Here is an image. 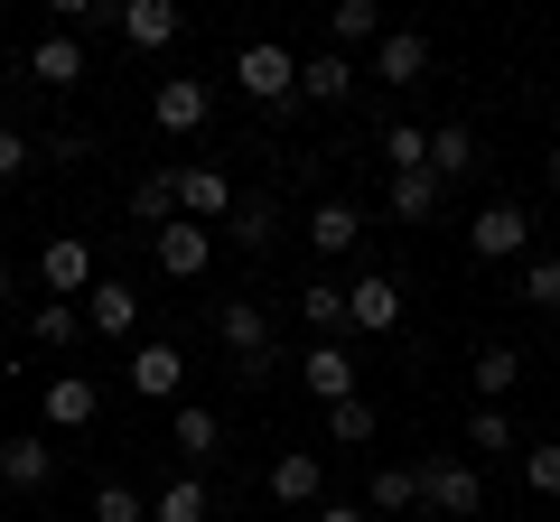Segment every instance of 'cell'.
Masks as SVG:
<instances>
[{"label": "cell", "mask_w": 560, "mask_h": 522, "mask_svg": "<svg viewBox=\"0 0 560 522\" xmlns=\"http://www.w3.org/2000/svg\"><path fill=\"white\" fill-rule=\"evenodd\" d=\"M234 197H243V187L224 178L215 159H206V168H178V215H187V224H224V215H234Z\"/></svg>", "instance_id": "17"}, {"label": "cell", "mask_w": 560, "mask_h": 522, "mask_svg": "<svg viewBox=\"0 0 560 522\" xmlns=\"http://www.w3.org/2000/svg\"><path fill=\"white\" fill-rule=\"evenodd\" d=\"M131 215L160 234V224H178V168H150V178L131 187Z\"/></svg>", "instance_id": "30"}, {"label": "cell", "mask_w": 560, "mask_h": 522, "mask_svg": "<svg viewBox=\"0 0 560 522\" xmlns=\"http://www.w3.org/2000/svg\"><path fill=\"white\" fill-rule=\"evenodd\" d=\"M215 336L234 345V364H261V355H271V308H261V299H224L215 308Z\"/></svg>", "instance_id": "19"}, {"label": "cell", "mask_w": 560, "mask_h": 522, "mask_svg": "<svg viewBox=\"0 0 560 522\" xmlns=\"http://www.w3.org/2000/svg\"><path fill=\"white\" fill-rule=\"evenodd\" d=\"M150 252H160V281H206V261H215V224H160L150 234Z\"/></svg>", "instance_id": "9"}, {"label": "cell", "mask_w": 560, "mask_h": 522, "mask_svg": "<svg viewBox=\"0 0 560 522\" xmlns=\"http://www.w3.org/2000/svg\"><path fill=\"white\" fill-rule=\"evenodd\" d=\"M94 420H103V382L57 364V373L38 382V429H47V439H75V429H94Z\"/></svg>", "instance_id": "3"}, {"label": "cell", "mask_w": 560, "mask_h": 522, "mask_svg": "<svg viewBox=\"0 0 560 522\" xmlns=\"http://www.w3.org/2000/svg\"><path fill=\"white\" fill-rule=\"evenodd\" d=\"M75 308H84V336H113V345H131V327H140V308H150V299H140L131 281H94Z\"/></svg>", "instance_id": "11"}, {"label": "cell", "mask_w": 560, "mask_h": 522, "mask_svg": "<svg viewBox=\"0 0 560 522\" xmlns=\"http://www.w3.org/2000/svg\"><path fill=\"white\" fill-rule=\"evenodd\" d=\"M94 522H150V495L121 485V476H103V485H94Z\"/></svg>", "instance_id": "35"}, {"label": "cell", "mask_w": 560, "mask_h": 522, "mask_svg": "<svg viewBox=\"0 0 560 522\" xmlns=\"http://www.w3.org/2000/svg\"><path fill=\"white\" fill-rule=\"evenodd\" d=\"M187 10L178 0H121V47H140V57H160V47H178Z\"/></svg>", "instance_id": "16"}, {"label": "cell", "mask_w": 560, "mask_h": 522, "mask_svg": "<svg viewBox=\"0 0 560 522\" xmlns=\"http://www.w3.org/2000/svg\"><path fill=\"white\" fill-rule=\"evenodd\" d=\"M514 299H523V308H541V318H560V252H533V261H523Z\"/></svg>", "instance_id": "32"}, {"label": "cell", "mask_w": 560, "mask_h": 522, "mask_svg": "<svg viewBox=\"0 0 560 522\" xmlns=\"http://www.w3.org/2000/svg\"><path fill=\"white\" fill-rule=\"evenodd\" d=\"M420 503H430L440 522H477V513H486L477 458H420Z\"/></svg>", "instance_id": "4"}, {"label": "cell", "mask_w": 560, "mask_h": 522, "mask_svg": "<svg viewBox=\"0 0 560 522\" xmlns=\"http://www.w3.org/2000/svg\"><path fill=\"white\" fill-rule=\"evenodd\" d=\"M374 429H383V411L364 402V392H355V402H337V411H327V439H337V448H374Z\"/></svg>", "instance_id": "33"}, {"label": "cell", "mask_w": 560, "mask_h": 522, "mask_svg": "<svg viewBox=\"0 0 560 522\" xmlns=\"http://www.w3.org/2000/svg\"><path fill=\"white\" fill-rule=\"evenodd\" d=\"M364 75H374V84H420V75H430V38H420V28H383V47H374Z\"/></svg>", "instance_id": "21"}, {"label": "cell", "mask_w": 560, "mask_h": 522, "mask_svg": "<svg viewBox=\"0 0 560 522\" xmlns=\"http://www.w3.org/2000/svg\"><path fill=\"white\" fill-rule=\"evenodd\" d=\"M523 485H533V495H560V439H533V448H523Z\"/></svg>", "instance_id": "37"}, {"label": "cell", "mask_w": 560, "mask_h": 522, "mask_svg": "<svg viewBox=\"0 0 560 522\" xmlns=\"http://www.w3.org/2000/svg\"><path fill=\"white\" fill-rule=\"evenodd\" d=\"M20 75H28V84H47V94H75V84H84V38L47 28V38L20 57Z\"/></svg>", "instance_id": "13"}, {"label": "cell", "mask_w": 560, "mask_h": 522, "mask_svg": "<svg viewBox=\"0 0 560 522\" xmlns=\"http://www.w3.org/2000/svg\"><path fill=\"white\" fill-rule=\"evenodd\" d=\"M300 327H308L318 345H346V336H355V327H346V281H308V289H300Z\"/></svg>", "instance_id": "22"}, {"label": "cell", "mask_w": 560, "mask_h": 522, "mask_svg": "<svg viewBox=\"0 0 560 522\" xmlns=\"http://www.w3.org/2000/svg\"><path fill=\"white\" fill-rule=\"evenodd\" d=\"M0 485H10V495L57 485V439H47V429H10V439H0Z\"/></svg>", "instance_id": "7"}, {"label": "cell", "mask_w": 560, "mask_h": 522, "mask_svg": "<svg viewBox=\"0 0 560 522\" xmlns=\"http://www.w3.org/2000/svg\"><path fill=\"white\" fill-rule=\"evenodd\" d=\"M28 159H38V141H28L20 121H0V187L20 178V168H28Z\"/></svg>", "instance_id": "38"}, {"label": "cell", "mask_w": 560, "mask_h": 522, "mask_svg": "<svg viewBox=\"0 0 560 522\" xmlns=\"http://www.w3.org/2000/svg\"><path fill=\"white\" fill-rule=\"evenodd\" d=\"M467 252L477 261H533V205L523 197H486L467 215Z\"/></svg>", "instance_id": "2"}, {"label": "cell", "mask_w": 560, "mask_h": 522, "mask_svg": "<svg viewBox=\"0 0 560 522\" xmlns=\"http://www.w3.org/2000/svg\"><path fill=\"white\" fill-rule=\"evenodd\" d=\"M393 178H411V168H430V131L420 121H383V150H374Z\"/></svg>", "instance_id": "29"}, {"label": "cell", "mask_w": 560, "mask_h": 522, "mask_svg": "<svg viewBox=\"0 0 560 522\" xmlns=\"http://www.w3.org/2000/svg\"><path fill=\"white\" fill-rule=\"evenodd\" d=\"M467 382H477V411H504V392L523 382V355L514 345H486V355L467 364Z\"/></svg>", "instance_id": "26"}, {"label": "cell", "mask_w": 560, "mask_h": 522, "mask_svg": "<svg viewBox=\"0 0 560 522\" xmlns=\"http://www.w3.org/2000/svg\"><path fill=\"white\" fill-rule=\"evenodd\" d=\"M440 197H448V187L430 178V168H411V178H393V197H383V205H393L401 224H430V215H440Z\"/></svg>", "instance_id": "31"}, {"label": "cell", "mask_w": 560, "mask_h": 522, "mask_svg": "<svg viewBox=\"0 0 560 522\" xmlns=\"http://www.w3.org/2000/svg\"><path fill=\"white\" fill-rule=\"evenodd\" d=\"M168 448H178V466L197 476V466H215V448H224V420L206 402H178L168 411Z\"/></svg>", "instance_id": "18"}, {"label": "cell", "mask_w": 560, "mask_h": 522, "mask_svg": "<svg viewBox=\"0 0 560 522\" xmlns=\"http://www.w3.org/2000/svg\"><path fill=\"white\" fill-rule=\"evenodd\" d=\"M150 121H160L168 141L206 131V121H215V84H206V75H160V94H150Z\"/></svg>", "instance_id": "6"}, {"label": "cell", "mask_w": 560, "mask_h": 522, "mask_svg": "<svg viewBox=\"0 0 560 522\" xmlns=\"http://www.w3.org/2000/svg\"><path fill=\"white\" fill-rule=\"evenodd\" d=\"M271 234H280V205H271V197H234L224 242H234V252H271Z\"/></svg>", "instance_id": "27"}, {"label": "cell", "mask_w": 560, "mask_h": 522, "mask_svg": "<svg viewBox=\"0 0 560 522\" xmlns=\"http://www.w3.org/2000/svg\"><path fill=\"white\" fill-rule=\"evenodd\" d=\"M541 168H551V187H560V141H551V159H541Z\"/></svg>", "instance_id": "41"}, {"label": "cell", "mask_w": 560, "mask_h": 522, "mask_svg": "<svg viewBox=\"0 0 560 522\" xmlns=\"http://www.w3.org/2000/svg\"><path fill=\"white\" fill-rule=\"evenodd\" d=\"M38 281H47V299H84V289L103 281V271H94V242L47 234V242H38Z\"/></svg>", "instance_id": "8"}, {"label": "cell", "mask_w": 560, "mask_h": 522, "mask_svg": "<svg viewBox=\"0 0 560 522\" xmlns=\"http://www.w3.org/2000/svg\"><path fill=\"white\" fill-rule=\"evenodd\" d=\"M28 345H47V355L66 364V345H84V308L75 299H38L28 308Z\"/></svg>", "instance_id": "24"}, {"label": "cell", "mask_w": 560, "mask_h": 522, "mask_svg": "<svg viewBox=\"0 0 560 522\" xmlns=\"http://www.w3.org/2000/svg\"><path fill=\"white\" fill-rule=\"evenodd\" d=\"M308 252H318V261H346V252H364V205H346V197H318V205H308Z\"/></svg>", "instance_id": "14"}, {"label": "cell", "mask_w": 560, "mask_h": 522, "mask_svg": "<svg viewBox=\"0 0 560 522\" xmlns=\"http://www.w3.org/2000/svg\"><path fill=\"white\" fill-rule=\"evenodd\" d=\"M327 47H337V57L383 47V0H337V10H327Z\"/></svg>", "instance_id": "23"}, {"label": "cell", "mask_w": 560, "mask_h": 522, "mask_svg": "<svg viewBox=\"0 0 560 522\" xmlns=\"http://www.w3.org/2000/svg\"><path fill=\"white\" fill-rule=\"evenodd\" d=\"M346 327H355V336H393V327H401V281H393V271H355V289H346Z\"/></svg>", "instance_id": "10"}, {"label": "cell", "mask_w": 560, "mask_h": 522, "mask_svg": "<svg viewBox=\"0 0 560 522\" xmlns=\"http://www.w3.org/2000/svg\"><path fill=\"white\" fill-rule=\"evenodd\" d=\"M215 503H206V476H168L160 495H150V522H206Z\"/></svg>", "instance_id": "28"}, {"label": "cell", "mask_w": 560, "mask_h": 522, "mask_svg": "<svg viewBox=\"0 0 560 522\" xmlns=\"http://www.w3.org/2000/svg\"><path fill=\"white\" fill-rule=\"evenodd\" d=\"M364 84L355 57H337V47H318V57H300V103H318V112H346Z\"/></svg>", "instance_id": "12"}, {"label": "cell", "mask_w": 560, "mask_h": 522, "mask_svg": "<svg viewBox=\"0 0 560 522\" xmlns=\"http://www.w3.org/2000/svg\"><path fill=\"white\" fill-rule=\"evenodd\" d=\"M84 150H94V141H84V131H57V141H38V159H57V168H75Z\"/></svg>", "instance_id": "39"}, {"label": "cell", "mask_w": 560, "mask_h": 522, "mask_svg": "<svg viewBox=\"0 0 560 522\" xmlns=\"http://www.w3.org/2000/svg\"><path fill=\"white\" fill-rule=\"evenodd\" d=\"M467 448H477V458H504V448H523V439H514L504 411H467Z\"/></svg>", "instance_id": "36"}, {"label": "cell", "mask_w": 560, "mask_h": 522, "mask_svg": "<svg viewBox=\"0 0 560 522\" xmlns=\"http://www.w3.org/2000/svg\"><path fill=\"white\" fill-rule=\"evenodd\" d=\"M234 94L261 103V112H290V103H300V57H290L280 38H253L234 57Z\"/></svg>", "instance_id": "1"}, {"label": "cell", "mask_w": 560, "mask_h": 522, "mask_svg": "<svg viewBox=\"0 0 560 522\" xmlns=\"http://www.w3.org/2000/svg\"><path fill=\"white\" fill-rule=\"evenodd\" d=\"M0 20H10V0H0Z\"/></svg>", "instance_id": "43"}, {"label": "cell", "mask_w": 560, "mask_h": 522, "mask_svg": "<svg viewBox=\"0 0 560 522\" xmlns=\"http://www.w3.org/2000/svg\"><path fill=\"white\" fill-rule=\"evenodd\" d=\"M477 159H486V150H477V131H467V121H440V131H430V178H477Z\"/></svg>", "instance_id": "25"}, {"label": "cell", "mask_w": 560, "mask_h": 522, "mask_svg": "<svg viewBox=\"0 0 560 522\" xmlns=\"http://www.w3.org/2000/svg\"><path fill=\"white\" fill-rule=\"evenodd\" d=\"M300 382L318 392L327 411H337V402H355V345H308V355H300Z\"/></svg>", "instance_id": "20"}, {"label": "cell", "mask_w": 560, "mask_h": 522, "mask_svg": "<svg viewBox=\"0 0 560 522\" xmlns=\"http://www.w3.org/2000/svg\"><path fill=\"white\" fill-rule=\"evenodd\" d=\"M374 513H420V466H374Z\"/></svg>", "instance_id": "34"}, {"label": "cell", "mask_w": 560, "mask_h": 522, "mask_svg": "<svg viewBox=\"0 0 560 522\" xmlns=\"http://www.w3.org/2000/svg\"><path fill=\"white\" fill-rule=\"evenodd\" d=\"M178 382H187V355L168 336H140L131 345V392H140V402H178Z\"/></svg>", "instance_id": "15"}, {"label": "cell", "mask_w": 560, "mask_h": 522, "mask_svg": "<svg viewBox=\"0 0 560 522\" xmlns=\"http://www.w3.org/2000/svg\"><path fill=\"white\" fill-rule=\"evenodd\" d=\"M261 485H271L280 513H318V503H327V458H318V448H280Z\"/></svg>", "instance_id": "5"}, {"label": "cell", "mask_w": 560, "mask_h": 522, "mask_svg": "<svg viewBox=\"0 0 560 522\" xmlns=\"http://www.w3.org/2000/svg\"><path fill=\"white\" fill-rule=\"evenodd\" d=\"M0 308H10V261H0Z\"/></svg>", "instance_id": "42"}, {"label": "cell", "mask_w": 560, "mask_h": 522, "mask_svg": "<svg viewBox=\"0 0 560 522\" xmlns=\"http://www.w3.org/2000/svg\"><path fill=\"white\" fill-rule=\"evenodd\" d=\"M308 522H374V503H318Z\"/></svg>", "instance_id": "40"}]
</instances>
